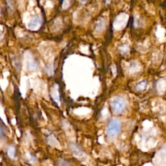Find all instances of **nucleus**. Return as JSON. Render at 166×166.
<instances>
[{
	"label": "nucleus",
	"mask_w": 166,
	"mask_h": 166,
	"mask_svg": "<svg viewBox=\"0 0 166 166\" xmlns=\"http://www.w3.org/2000/svg\"><path fill=\"white\" fill-rule=\"evenodd\" d=\"M37 66H38L37 64L35 63V62H29V69H32V70L37 69Z\"/></svg>",
	"instance_id": "obj_9"
},
{
	"label": "nucleus",
	"mask_w": 166,
	"mask_h": 166,
	"mask_svg": "<svg viewBox=\"0 0 166 166\" xmlns=\"http://www.w3.org/2000/svg\"><path fill=\"white\" fill-rule=\"evenodd\" d=\"M126 103L125 100L120 97H115L111 103V107L114 113L119 114L122 113L125 109Z\"/></svg>",
	"instance_id": "obj_2"
},
{
	"label": "nucleus",
	"mask_w": 166,
	"mask_h": 166,
	"mask_svg": "<svg viewBox=\"0 0 166 166\" xmlns=\"http://www.w3.org/2000/svg\"><path fill=\"white\" fill-rule=\"evenodd\" d=\"M5 136V133H4V131H3V129L2 128V127L0 125V138H3Z\"/></svg>",
	"instance_id": "obj_10"
},
{
	"label": "nucleus",
	"mask_w": 166,
	"mask_h": 166,
	"mask_svg": "<svg viewBox=\"0 0 166 166\" xmlns=\"http://www.w3.org/2000/svg\"><path fill=\"white\" fill-rule=\"evenodd\" d=\"M16 154L15 147L12 145H10L7 148V155L10 158H14Z\"/></svg>",
	"instance_id": "obj_5"
},
{
	"label": "nucleus",
	"mask_w": 166,
	"mask_h": 166,
	"mask_svg": "<svg viewBox=\"0 0 166 166\" xmlns=\"http://www.w3.org/2000/svg\"><path fill=\"white\" fill-rule=\"evenodd\" d=\"M147 86V83L145 81H143L141 82H139V84L137 86V88H138L140 91H142V90H144L146 88Z\"/></svg>",
	"instance_id": "obj_6"
},
{
	"label": "nucleus",
	"mask_w": 166,
	"mask_h": 166,
	"mask_svg": "<svg viewBox=\"0 0 166 166\" xmlns=\"http://www.w3.org/2000/svg\"><path fill=\"white\" fill-rule=\"evenodd\" d=\"M58 164H59V166H71L69 162L62 159H59L58 160Z\"/></svg>",
	"instance_id": "obj_7"
},
{
	"label": "nucleus",
	"mask_w": 166,
	"mask_h": 166,
	"mask_svg": "<svg viewBox=\"0 0 166 166\" xmlns=\"http://www.w3.org/2000/svg\"><path fill=\"white\" fill-rule=\"evenodd\" d=\"M51 65H48V66L46 68V71L47 73H48L49 75H52L53 74V67H51Z\"/></svg>",
	"instance_id": "obj_8"
},
{
	"label": "nucleus",
	"mask_w": 166,
	"mask_h": 166,
	"mask_svg": "<svg viewBox=\"0 0 166 166\" xmlns=\"http://www.w3.org/2000/svg\"><path fill=\"white\" fill-rule=\"evenodd\" d=\"M70 149L75 156L82 157L83 156V152L81 149V148L77 145H75V144H71Z\"/></svg>",
	"instance_id": "obj_4"
},
{
	"label": "nucleus",
	"mask_w": 166,
	"mask_h": 166,
	"mask_svg": "<svg viewBox=\"0 0 166 166\" xmlns=\"http://www.w3.org/2000/svg\"><path fill=\"white\" fill-rule=\"evenodd\" d=\"M121 129V122L118 120H112L107 127V134L109 137L113 138L120 133Z\"/></svg>",
	"instance_id": "obj_1"
},
{
	"label": "nucleus",
	"mask_w": 166,
	"mask_h": 166,
	"mask_svg": "<svg viewBox=\"0 0 166 166\" xmlns=\"http://www.w3.org/2000/svg\"><path fill=\"white\" fill-rule=\"evenodd\" d=\"M42 24V20L40 19V18L38 16H35L34 18H32L31 20L30 21V22L28 24V27L29 29L32 30H35L37 29L40 26H41Z\"/></svg>",
	"instance_id": "obj_3"
},
{
	"label": "nucleus",
	"mask_w": 166,
	"mask_h": 166,
	"mask_svg": "<svg viewBox=\"0 0 166 166\" xmlns=\"http://www.w3.org/2000/svg\"><path fill=\"white\" fill-rule=\"evenodd\" d=\"M0 11H1V10H0Z\"/></svg>",
	"instance_id": "obj_11"
}]
</instances>
